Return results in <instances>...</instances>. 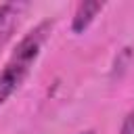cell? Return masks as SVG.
Returning <instances> with one entry per match:
<instances>
[{
  "label": "cell",
  "instance_id": "1",
  "mask_svg": "<svg viewBox=\"0 0 134 134\" xmlns=\"http://www.w3.org/2000/svg\"><path fill=\"white\" fill-rule=\"evenodd\" d=\"M52 27H54L52 19L40 21L27 34H23V38L13 48L10 57L6 59L4 67L0 69V107L29 77V73H31V69H34L42 48H44V44L48 42V38L52 34Z\"/></svg>",
  "mask_w": 134,
  "mask_h": 134
},
{
  "label": "cell",
  "instance_id": "3",
  "mask_svg": "<svg viewBox=\"0 0 134 134\" xmlns=\"http://www.w3.org/2000/svg\"><path fill=\"white\" fill-rule=\"evenodd\" d=\"M103 8H105V2H80L71 17V31L75 36L84 34L94 23V19L103 13Z\"/></svg>",
  "mask_w": 134,
  "mask_h": 134
},
{
  "label": "cell",
  "instance_id": "4",
  "mask_svg": "<svg viewBox=\"0 0 134 134\" xmlns=\"http://www.w3.org/2000/svg\"><path fill=\"white\" fill-rule=\"evenodd\" d=\"M121 134H134V109L126 115V119L121 124Z\"/></svg>",
  "mask_w": 134,
  "mask_h": 134
},
{
  "label": "cell",
  "instance_id": "2",
  "mask_svg": "<svg viewBox=\"0 0 134 134\" xmlns=\"http://www.w3.org/2000/svg\"><path fill=\"white\" fill-rule=\"evenodd\" d=\"M27 10L25 2H4L0 4V52L6 48L10 38L21 25V19Z\"/></svg>",
  "mask_w": 134,
  "mask_h": 134
},
{
  "label": "cell",
  "instance_id": "5",
  "mask_svg": "<svg viewBox=\"0 0 134 134\" xmlns=\"http://www.w3.org/2000/svg\"><path fill=\"white\" fill-rule=\"evenodd\" d=\"M80 134H96V130H84V132H80Z\"/></svg>",
  "mask_w": 134,
  "mask_h": 134
}]
</instances>
